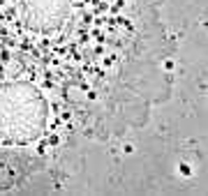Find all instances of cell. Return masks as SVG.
I'll use <instances>...</instances> for the list:
<instances>
[{"instance_id":"2","label":"cell","mask_w":208,"mask_h":196,"mask_svg":"<svg viewBox=\"0 0 208 196\" xmlns=\"http://www.w3.org/2000/svg\"><path fill=\"white\" fill-rule=\"evenodd\" d=\"M162 69H164V72H173V69H176V62L173 60H164L162 62Z\"/></svg>"},{"instance_id":"5","label":"cell","mask_w":208,"mask_h":196,"mask_svg":"<svg viewBox=\"0 0 208 196\" xmlns=\"http://www.w3.org/2000/svg\"><path fill=\"white\" fill-rule=\"evenodd\" d=\"M104 65H106V67H111V65H113V62H116V56H106V58H104Z\"/></svg>"},{"instance_id":"8","label":"cell","mask_w":208,"mask_h":196,"mask_svg":"<svg viewBox=\"0 0 208 196\" xmlns=\"http://www.w3.org/2000/svg\"><path fill=\"white\" fill-rule=\"evenodd\" d=\"M86 97H88V99H97V93H95V90H88V93H86Z\"/></svg>"},{"instance_id":"1","label":"cell","mask_w":208,"mask_h":196,"mask_svg":"<svg viewBox=\"0 0 208 196\" xmlns=\"http://www.w3.org/2000/svg\"><path fill=\"white\" fill-rule=\"evenodd\" d=\"M178 173H180L183 178H190L192 176V166L187 164V162H180V164H178Z\"/></svg>"},{"instance_id":"7","label":"cell","mask_w":208,"mask_h":196,"mask_svg":"<svg viewBox=\"0 0 208 196\" xmlns=\"http://www.w3.org/2000/svg\"><path fill=\"white\" fill-rule=\"evenodd\" d=\"M69 118H72V113H69V111H62L60 120H65V122H69Z\"/></svg>"},{"instance_id":"4","label":"cell","mask_w":208,"mask_h":196,"mask_svg":"<svg viewBox=\"0 0 208 196\" xmlns=\"http://www.w3.org/2000/svg\"><path fill=\"white\" fill-rule=\"evenodd\" d=\"M49 145H51V148L60 145V136H58V134H51V136H49Z\"/></svg>"},{"instance_id":"6","label":"cell","mask_w":208,"mask_h":196,"mask_svg":"<svg viewBox=\"0 0 208 196\" xmlns=\"http://www.w3.org/2000/svg\"><path fill=\"white\" fill-rule=\"evenodd\" d=\"M0 60H2V62H9V51H2V53H0Z\"/></svg>"},{"instance_id":"3","label":"cell","mask_w":208,"mask_h":196,"mask_svg":"<svg viewBox=\"0 0 208 196\" xmlns=\"http://www.w3.org/2000/svg\"><path fill=\"white\" fill-rule=\"evenodd\" d=\"M134 143H132V141H127V143H123V152H125V155H132V152H134Z\"/></svg>"}]
</instances>
